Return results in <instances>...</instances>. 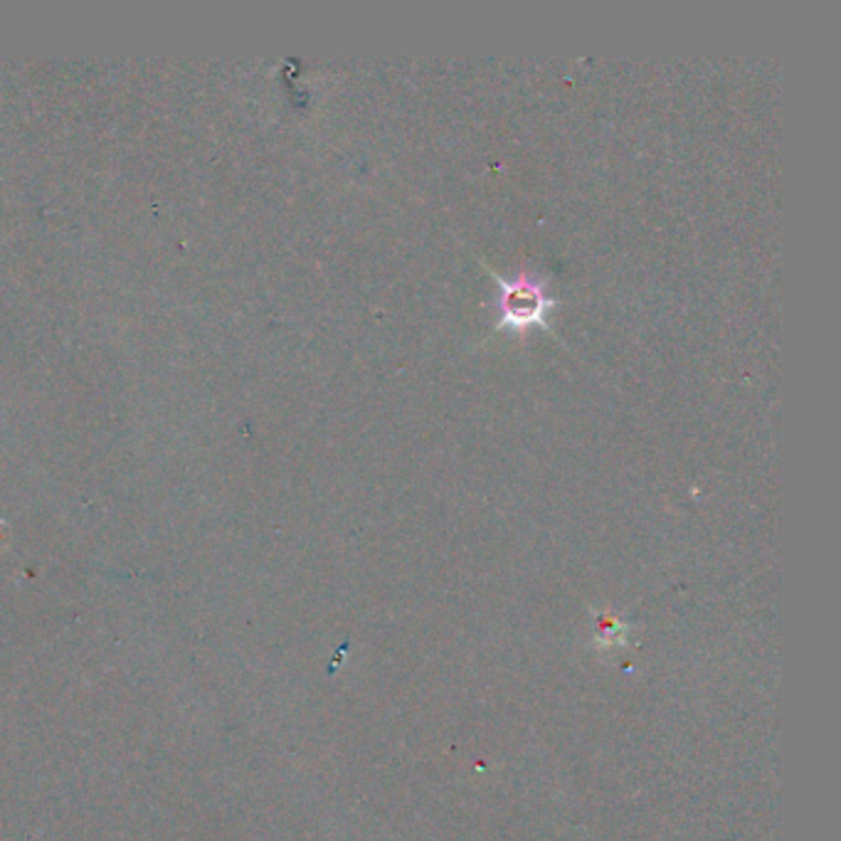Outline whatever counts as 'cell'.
Returning <instances> with one entry per match:
<instances>
[{"instance_id":"obj_1","label":"cell","mask_w":841,"mask_h":841,"mask_svg":"<svg viewBox=\"0 0 841 841\" xmlns=\"http://www.w3.org/2000/svg\"><path fill=\"white\" fill-rule=\"evenodd\" d=\"M494 279L498 285V328L524 331L545 326V319L555 307V299L548 295L545 277L521 272L516 277H501V274H496Z\"/></svg>"}]
</instances>
